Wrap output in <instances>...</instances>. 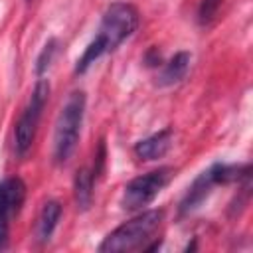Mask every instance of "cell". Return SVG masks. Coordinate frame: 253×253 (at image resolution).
Here are the masks:
<instances>
[{
	"instance_id": "obj_2",
	"label": "cell",
	"mask_w": 253,
	"mask_h": 253,
	"mask_svg": "<svg viewBox=\"0 0 253 253\" xmlns=\"http://www.w3.org/2000/svg\"><path fill=\"white\" fill-rule=\"evenodd\" d=\"M162 217H164L162 210H148V211L138 213L136 217L113 229L99 245V251L119 253V251H134L140 247L144 249V243L150 241L152 235L158 231Z\"/></svg>"
},
{
	"instance_id": "obj_13",
	"label": "cell",
	"mask_w": 253,
	"mask_h": 253,
	"mask_svg": "<svg viewBox=\"0 0 253 253\" xmlns=\"http://www.w3.org/2000/svg\"><path fill=\"white\" fill-rule=\"evenodd\" d=\"M55 51H57V42H55V40H49V42L45 43V47L42 49L40 57H38V65H36L38 75H42V73L49 67V63H51V59H53Z\"/></svg>"
},
{
	"instance_id": "obj_3",
	"label": "cell",
	"mask_w": 253,
	"mask_h": 253,
	"mask_svg": "<svg viewBox=\"0 0 253 253\" xmlns=\"http://www.w3.org/2000/svg\"><path fill=\"white\" fill-rule=\"evenodd\" d=\"M83 113H85V93L73 91L67 97V101L63 103L57 123H55L53 156L57 162H65L71 156V152L75 150V144H77V138L81 132Z\"/></svg>"
},
{
	"instance_id": "obj_7",
	"label": "cell",
	"mask_w": 253,
	"mask_h": 253,
	"mask_svg": "<svg viewBox=\"0 0 253 253\" xmlns=\"http://www.w3.org/2000/svg\"><path fill=\"white\" fill-rule=\"evenodd\" d=\"M170 146H172V130L164 128V130H158L152 136L136 142L134 154L140 160H156V158H162L170 150Z\"/></svg>"
},
{
	"instance_id": "obj_6",
	"label": "cell",
	"mask_w": 253,
	"mask_h": 253,
	"mask_svg": "<svg viewBox=\"0 0 253 253\" xmlns=\"http://www.w3.org/2000/svg\"><path fill=\"white\" fill-rule=\"evenodd\" d=\"M24 198H26V184L22 182V178L12 176L0 182V249L6 247L10 223L14 215L20 211Z\"/></svg>"
},
{
	"instance_id": "obj_10",
	"label": "cell",
	"mask_w": 253,
	"mask_h": 253,
	"mask_svg": "<svg viewBox=\"0 0 253 253\" xmlns=\"http://www.w3.org/2000/svg\"><path fill=\"white\" fill-rule=\"evenodd\" d=\"M61 217V204L59 202H45L42 208V213L38 217V237L40 241H47Z\"/></svg>"
},
{
	"instance_id": "obj_8",
	"label": "cell",
	"mask_w": 253,
	"mask_h": 253,
	"mask_svg": "<svg viewBox=\"0 0 253 253\" xmlns=\"http://www.w3.org/2000/svg\"><path fill=\"white\" fill-rule=\"evenodd\" d=\"M213 184H215V182H213V178H211V172H210V170L202 172V174L194 180V184H192V188L188 190L186 198L182 200V208H180L182 213H188V211L196 210V208L208 198V194H210V190H211Z\"/></svg>"
},
{
	"instance_id": "obj_9",
	"label": "cell",
	"mask_w": 253,
	"mask_h": 253,
	"mask_svg": "<svg viewBox=\"0 0 253 253\" xmlns=\"http://www.w3.org/2000/svg\"><path fill=\"white\" fill-rule=\"evenodd\" d=\"M188 69H190V53L188 51H180L164 65V69H162V73L158 77V83L160 85H174V83H178V81H182L186 77Z\"/></svg>"
},
{
	"instance_id": "obj_1",
	"label": "cell",
	"mask_w": 253,
	"mask_h": 253,
	"mask_svg": "<svg viewBox=\"0 0 253 253\" xmlns=\"http://www.w3.org/2000/svg\"><path fill=\"white\" fill-rule=\"evenodd\" d=\"M136 28H138V10L132 4H126V2L111 4L103 14L99 34L85 47L83 55L77 59L75 71L85 73L89 69V65L95 63V59H99L103 53L117 49L126 38H130L134 34Z\"/></svg>"
},
{
	"instance_id": "obj_12",
	"label": "cell",
	"mask_w": 253,
	"mask_h": 253,
	"mask_svg": "<svg viewBox=\"0 0 253 253\" xmlns=\"http://www.w3.org/2000/svg\"><path fill=\"white\" fill-rule=\"evenodd\" d=\"M219 6H221V0H202V4L198 8V22L200 24H210L215 18Z\"/></svg>"
},
{
	"instance_id": "obj_4",
	"label": "cell",
	"mask_w": 253,
	"mask_h": 253,
	"mask_svg": "<svg viewBox=\"0 0 253 253\" xmlns=\"http://www.w3.org/2000/svg\"><path fill=\"white\" fill-rule=\"evenodd\" d=\"M49 97V83L45 79H40L32 91V97L26 105V109L22 111L18 123H16V130H14V146H16V154L24 156L36 138V130H38V123L42 119V111L45 107V101Z\"/></svg>"
},
{
	"instance_id": "obj_5",
	"label": "cell",
	"mask_w": 253,
	"mask_h": 253,
	"mask_svg": "<svg viewBox=\"0 0 253 253\" xmlns=\"http://www.w3.org/2000/svg\"><path fill=\"white\" fill-rule=\"evenodd\" d=\"M172 174H174L172 168L162 166L158 170H152L148 174H142V176L130 180L123 192V200H121L123 208L128 211H136V210H142L144 206H148L166 188Z\"/></svg>"
},
{
	"instance_id": "obj_11",
	"label": "cell",
	"mask_w": 253,
	"mask_h": 253,
	"mask_svg": "<svg viewBox=\"0 0 253 253\" xmlns=\"http://www.w3.org/2000/svg\"><path fill=\"white\" fill-rule=\"evenodd\" d=\"M93 172L89 170H79L75 176V202L79 210H87L91 206V198H93Z\"/></svg>"
}]
</instances>
